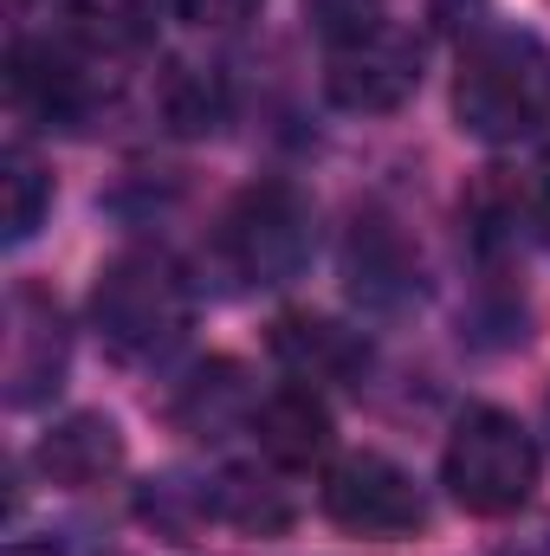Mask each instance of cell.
Here are the masks:
<instances>
[{
  "label": "cell",
  "instance_id": "cell-10",
  "mask_svg": "<svg viewBox=\"0 0 550 556\" xmlns=\"http://www.w3.org/2000/svg\"><path fill=\"white\" fill-rule=\"evenodd\" d=\"M253 440H260V453L273 466H311V459H324L330 453V408H324V395L304 389V382L273 389L253 408Z\"/></svg>",
  "mask_w": 550,
  "mask_h": 556
},
{
  "label": "cell",
  "instance_id": "cell-7",
  "mask_svg": "<svg viewBox=\"0 0 550 556\" xmlns=\"http://www.w3.org/2000/svg\"><path fill=\"white\" fill-rule=\"evenodd\" d=\"M65 356H72V337H65L59 304L33 285H13V298H7V402L13 408L46 402L65 376Z\"/></svg>",
  "mask_w": 550,
  "mask_h": 556
},
{
  "label": "cell",
  "instance_id": "cell-17",
  "mask_svg": "<svg viewBox=\"0 0 550 556\" xmlns=\"http://www.w3.org/2000/svg\"><path fill=\"white\" fill-rule=\"evenodd\" d=\"M389 247H396V240L383 233V220L357 227V240H350V278H357V291H370V298H396V285H409V260L389 253Z\"/></svg>",
  "mask_w": 550,
  "mask_h": 556
},
{
  "label": "cell",
  "instance_id": "cell-13",
  "mask_svg": "<svg viewBox=\"0 0 550 556\" xmlns=\"http://www.w3.org/2000/svg\"><path fill=\"white\" fill-rule=\"evenodd\" d=\"M72 33L91 59H124L149 46L155 7L149 0H72Z\"/></svg>",
  "mask_w": 550,
  "mask_h": 556
},
{
  "label": "cell",
  "instance_id": "cell-12",
  "mask_svg": "<svg viewBox=\"0 0 550 556\" xmlns=\"http://www.w3.org/2000/svg\"><path fill=\"white\" fill-rule=\"evenodd\" d=\"M168 415L182 433H227L240 415H253V402H247V382H240V369L234 363H208V369H195L182 389H175V402H168Z\"/></svg>",
  "mask_w": 550,
  "mask_h": 556
},
{
  "label": "cell",
  "instance_id": "cell-15",
  "mask_svg": "<svg viewBox=\"0 0 550 556\" xmlns=\"http://www.w3.org/2000/svg\"><path fill=\"white\" fill-rule=\"evenodd\" d=\"M162 117H168L182 137L221 130V117H227V85H221V72H214V65H175L168 85H162Z\"/></svg>",
  "mask_w": 550,
  "mask_h": 556
},
{
  "label": "cell",
  "instance_id": "cell-1",
  "mask_svg": "<svg viewBox=\"0 0 550 556\" xmlns=\"http://www.w3.org/2000/svg\"><path fill=\"white\" fill-rule=\"evenodd\" d=\"M453 117L479 142H518L545 130L550 117V52L532 33L492 26L460 52L453 78Z\"/></svg>",
  "mask_w": 550,
  "mask_h": 556
},
{
  "label": "cell",
  "instance_id": "cell-22",
  "mask_svg": "<svg viewBox=\"0 0 550 556\" xmlns=\"http://www.w3.org/2000/svg\"><path fill=\"white\" fill-rule=\"evenodd\" d=\"M7 556H52V551H39V544H13Z\"/></svg>",
  "mask_w": 550,
  "mask_h": 556
},
{
  "label": "cell",
  "instance_id": "cell-20",
  "mask_svg": "<svg viewBox=\"0 0 550 556\" xmlns=\"http://www.w3.org/2000/svg\"><path fill=\"white\" fill-rule=\"evenodd\" d=\"M532 227H538V240L550 247V162L538 168V181H532Z\"/></svg>",
  "mask_w": 550,
  "mask_h": 556
},
{
  "label": "cell",
  "instance_id": "cell-4",
  "mask_svg": "<svg viewBox=\"0 0 550 556\" xmlns=\"http://www.w3.org/2000/svg\"><path fill=\"white\" fill-rule=\"evenodd\" d=\"M311 260V207L298 188L260 181L214 227V266L234 285H285Z\"/></svg>",
  "mask_w": 550,
  "mask_h": 556
},
{
  "label": "cell",
  "instance_id": "cell-9",
  "mask_svg": "<svg viewBox=\"0 0 550 556\" xmlns=\"http://www.w3.org/2000/svg\"><path fill=\"white\" fill-rule=\"evenodd\" d=\"M273 356L291 369V382H304V389L350 382V376H363V363H370V350H363L357 330H343V324H330V317H311V311L278 317L273 324Z\"/></svg>",
  "mask_w": 550,
  "mask_h": 556
},
{
  "label": "cell",
  "instance_id": "cell-16",
  "mask_svg": "<svg viewBox=\"0 0 550 556\" xmlns=\"http://www.w3.org/2000/svg\"><path fill=\"white\" fill-rule=\"evenodd\" d=\"M214 518H227V525H240V531L273 538V531H285L291 505L278 498V485L253 479V472H221V479H214Z\"/></svg>",
  "mask_w": 550,
  "mask_h": 556
},
{
  "label": "cell",
  "instance_id": "cell-14",
  "mask_svg": "<svg viewBox=\"0 0 550 556\" xmlns=\"http://www.w3.org/2000/svg\"><path fill=\"white\" fill-rule=\"evenodd\" d=\"M46 207H52V175L39 168V155L26 142H13L7 162H0V220H7V240L13 247L33 240L39 220H46Z\"/></svg>",
  "mask_w": 550,
  "mask_h": 556
},
{
  "label": "cell",
  "instance_id": "cell-8",
  "mask_svg": "<svg viewBox=\"0 0 550 556\" xmlns=\"http://www.w3.org/2000/svg\"><path fill=\"white\" fill-rule=\"evenodd\" d=\"M13 98L39 117V124H59V130H85L91 111H98V59L85 52H65L52 39L39 46H13Z\"/></svg>",
  "mask_w": 550,
  "mask_h": 556
},
{
  "label": "cell",
  "instance_id": "cell-3",
  "mask_svg": "<svg viewBox=\"0 0 550 556\" xmlns=\"http://www.w3.org/2000/svg\"><path fill=\"white\" fill-rule=\"evenodd\" d=\"M440 479H447L460 511L512 518L538 485V440L505 408H466L453 420L447 453H440Z\"/></svg>",
  "mask_w": 550,
  "mask_h": 556
},
{
  "label": "cell",
  "instance_id": "cell-6",
  "mask_svg": "<svg viewBox=\"0 0 550 556\" xmlns=\"http://www.w3.org/2000/svg\"><path fill=\"white\" fill-rule=\"evenodd\" d=\"M414 85H421V46H414L402 26H376V33H363V39H350V46H330V65H324V91H330V104H343V111H363V117H376V111H396V104H409Z\"/></svg>",
  "mask_w": 550,
  "mask_h": 556
},
{
  "label": "cell",
  "instance_id": "cell-11",
  "mask_svg": "<svg viewBox=\"0 0 550 556\" xmlns=\"http://www.w3.org/2000/svg\"><path fill=\"white\" fill-rule=\"evenodd\" d=\"M124 466V433L111 415H72L39 440V472L65 492H91Z\"/></svg>",
  "mask_w": 550,
  "mask_h": 556
},
{
  "label": "cell",
  "instance_id": "cell-21",
  "mask_svg": "<svg viewBox=\"0 0 550 556\" xmlns=\"http://www.w3.org/2000/svg\"><path fill=\"white\" fill-rule=\"evenodd\" d=\"M499 556H550V525H538V531L518 538V544H499Z\"/></svg>",
  "mask_w": 550,
  "mask_h": 556
},
{
  "label": "cell",
  "instance_id": "cell-19",
  "mask_svg": "<svg viewBox=\"0 0 550 556\" xmlns=\"http://www.w3.org/2000/svg\"><path fill=\"white\" fill-rule=\"evenodd\" d=\"M253 7L260 0H175V13L188 26H240V20H253Z\"/></svg>",
  "mask_w": 550,
  "mask_h": 556
},
{
  "label": "cell",
  "instance_id": "cell-2",
  "mask_svg": "<svg viewBox=\"0 0 550 556\" xmlns=\"http://www.w3.org/2000/svg\"><path fill=\"white\" fill-rule=\"evenodd\" d=\"M91 324L104 337L111 356L124 363H155L168 356L188 324H195V291L182 266L155 247H130L117 253L104 273H98V291H91Z\"/></svg>",
  "mask_w": 550,
  "mask_h": 556
},
{
  "label": "cell",
  "instance_id": "cell-18",
  "mask_svg": "<svg viewBox=\"0 0 550 556\" xmlns=\"http://www.w3.org/2000/svg\"><path fill=\"white\" fill-rule=\"evenodd\" d=\"M304 13L324 33V46H350L383 26V0H304Z\"/></svg>",
  "mask_w": 550,
  "mask_h": 556
},
{
  "label": "cell",
  "instance_id": "cell-5",
  "mask_svg": "<svg viewBox=\"0 0 550 556\" xmlns=\"http://www.w3.org/2000/svg\"><path fill=\"white\" fill-rule=\"evenodd\" d=\"M324 518L337 531H350V538H414L427 525V505H421L414 479L396 459L350 453L324 479Z\"/></svg>",
  "mask_w": 550,
  "mask_h": 556
}]
</instances>
